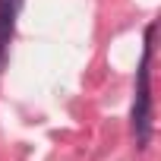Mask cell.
<instances>
[{
	"mask_svg": "<svg viewBox=\"0 0 161 161\" xmlns=\"http://www.w3.org/2000/svg\"><path fill=\"white\" fill-rule=\"evenodd\" d=\"M152 35H155V29H148V35H145V54H142V66H139V89H136V104H133V130H136L139 145H145L148 142V133H152V95H148Z\"/></svg>",
	"mask_w": 161,
	"mask_h": 161,
	"instance_id": "cell-1",
	"label": "cell"
},
{
	"mask_svg": "<svg viewBox=\"0 0 161 161\" xmlns=\"http://www.w3.org/2000/svg\"><path fill=\"white\" fill-rule=\"evenodd\" d=\"M19 7H22V0H0V69H3V60H7V44H10Z\"/></svg>",
	"mask_w": 161,
	"mask_h": 161,
	"instance_id": "cell-2",
	"label": "cell"
}]
</instances>
